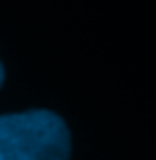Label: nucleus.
<instances>
[{
    "label": "nucleus",
    "mask_w": 156,
    "mask_h": 160,
    "mask_svg": "<svg viewBox=\"0 0 156 160\" xmlns=\"http://www.w3.org/2000/svg\"><path fill=\"white\" fill-rule=\"evenodd\" d=\"M3 81H5V68H3V61H0V88H3Z\"/></svg>",
    "instance_id": "obj_2"
},
{
    "label": "nucleus",
    "mask_w": 156,
    "mask_h": 160,
    "mask_svg": "<svg viewBox=\"0 0 156 160\" xmlns=\"http://www.w3.org/2000/svg\"><path fill=\"white\" fill-rule=\"evenodd\" d=\"M70 131L57 113L34 108L0 115V160H68Z\"/></svg>",
    "instance_id": "obj_1"
}]
</instances>
